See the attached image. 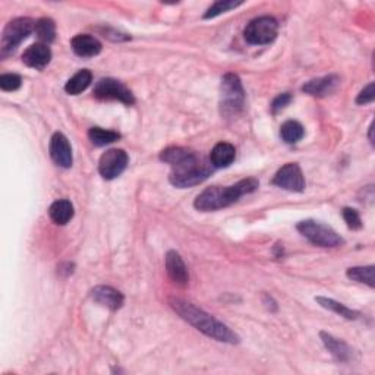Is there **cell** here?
<instances>
[{"label":"cell","mask_w":375,"mask_h":375,"mask_svg":"<svg viewBox=\"0 0 375 375\" xmlns=\"http://www.w3.org/2000/svg\"><path fill=\"white\" fill-rule=\"evenodd\" d=\"M160 160L170 164L172 172L169 181L176 188H191L204 182L214 170L211 161L201 157L182 147H170L160 153Z\"/></svg>","instance_id":"obj_1"},{"label":"cell","mask_w":375,"mask_h":375,"mask_svg":"<svg viewBox=\"0 0 375 375\" xmlns=\"http://www.w3.org/2000/svg\"><path fill=\"white\" fill-rule=\"evenodd\" d=\"M170 307L174 309L182 320H185L188 324L195 327L203 335L211 337L217 341L229 343V345H236L239 343V336L235 331H232L222 321H218L213 315L207 314L205 311L196 308L191 302H186L182 299H170Z\"/></svg>","instance_id":"obj_2"},{"label":"cell","mask_w":375,"mask_h":375,"mask_svg":"<svg viewBox=\"0 0 375 375\" xmlns=\"http://www.w3.org/2000/svg\"><path fill=\"white\" fill-rule=\"evenodd\" d=\"M259 182L254 178L239 181L232 186H210L195 198L194 207L198 211H216L239 201V198L258 190Z\"/></svg>","instance_id":"obj_3"},{"label":"cell","mask_w":375,"mask_h":375,"mask_svg":"<svg viewBox=\"0 0 375 375\" xmlns=\"http://www.w3.org/2000/svg\"><path fill=\"white\" fill-rule=\"evenodd\" d=\"M245 106V90L236 74H226L220 86V109L224 116H232Z\"/></svg>","instance_id":"obj_4"},{"label":"cell","mask_w":375,"mask_h":375,"mask_svg":"<svg viewBox=\"0 0 375 375\" xmlns=\"http://www.w3.org/2000/svg\"><path fill=\"white\" fill-rule=\"evenodd\" d=\"M298 232L308 241L321 248H335L343 244V239L327 224L315 220H304L296 224Z\"/></svg>","instance_id":"obj_5"},{"label":"cell","mask_w":375,"mask_h":375,"mask_svg":"<svg viewBox=\"0 0 375 375\" xmlns=\"http://www.w3.org/2000/svg\"><path fill=\"white\" fill-rule=\"evenodd\" d=\"M36 28V23L29 18H16L6 24L3 34H2V55H9L16 50V47L23 43V41L33 33Z\"/></svg>","instance_id":"obj_6"},{"label":"cell","mask_w":375,"mask_h":375,"mask_svg":"<svg viewBox=\"0 0 375 375\" xmlns=\"http://www.w3.org/2000/svg\"><path fill=\"white\" fill-rule=\"evenodd\" d=\"M279 24L273 16H259L253 19L244 31V37L249 44L263 46L276 40Z\"/></svg>","instance_id":"obj_7"},{"label":"cell","mask_w":375,"mask_h":375,"mask_svg":"<svg viewBox=\"0 0 375 375\" xmlns=\"http://www.w3.org/2000/svg\"><path fill=\"white\" fill-rule=\"evenodd\" d=\"M94 97L99 100H118L127 106H132L135 103L132 91L125 87L120 81L113 78L100 79L94 87Z\"/></svg>","instance_id":"obj_8"},{"label":"cell","mask_w":375,"mask_h":375,"mask_svg":"<svg viewBox=\"0 0 375 375\" xmlns=\"http://www.w3.org/2000/svg\"><path fill=\"white\" fill-rule=\"evenodd\" d=\"M128 163H129V157L127 153L120 148H112L104 153L100 157L99 172L103 179L106 181L116 179L118 176H120L125 172V169L128 168Z\"/></svg>","instance_id":"obj_9"},{"label":"cell","mask_w":375,"mask_h":375,"mask_svg":"<svg viewBox=\"0 0 375 375\" xmlns=\"http://www.w3.org/2000/svg\"><path fill=\"white\" fill-rule=\"evenodd\" d=\"M272 185L290 192H302L305 190V178L298 163H287L277 170Z\"/></svg>","instance_id":"obj_10"},{"label":"cell","mask_w":375,"mask_h":375,"mask_svg":"<svg viewBox=\"0 0 375 375\" xmlns=\"http://www.w3.org/2000/svg\"><path fill=\"white\" fill-rule=\"evenodd\" d=\"M50 157L57 164L59 168L69 169L72 163H74V155H72V147L69 140L62 132L53 133L50 140Z\"/></svg>","instance_id":"obj_11"},{"label":"cell","mask_w":375,"mask_h":375,"mask_svg":"<svg viewBox=\"0 0 375 375\" xmlns=\"http://www.w3.org/2000/svg\"><path fill=\"white\" fill-rule=\"evenodd\" d=\"M51 60V50L44 43H36L29 46L23 55V62L28 66L37 70H43Z\"/></svg>","instance_id":"obj_12"},{"label":"cell","mask_w":375,"mask_h":375,"mask_svg":"<svg viewBox=\"0 0 375 375\" xmlns=\"http://www.w3.org/2000/svg\"><path fill=\"white\" fill-rule=\"evenodd\" d=\"M340 86V78L337 75H328L317 79H311L302 87V91L312 97H327L335 92Z\"/></svg>","instance_id":"obj_13"},{"label":"cell","mask_w":375,"mask_h":375,"mask_svg":"<svg viewBox=\"0 0 375 375\" xmlns=\"http://www.w3.org/2000/svg\"><path fill=\"white\" fill-rule=\"evenodd\" d=\"M166 270L173 283L181 287H185L190 281V274H188V268L183 263L182 257L176 251H169L166 254Z\"/></svg>","instance_id":"obj_14"},{"label":"cell","mask_w":375,"mask_h":375,"mask_svg":"<svg viewBox=\"0 0 375 375\" xmlns=\"http://www.w3.org/2000/svg\"><path fill=\"white\" fill-rule=\"evenodd\" d=\"M91 298L97 302V304L106 307L112 311H118L123 305V295L119 290L110 286H96L91 290Z\"/></svg>","instance_id":"obj_15"},{"label":"cell","mask_w":375,"mask_h":375,"mask_svg":"<svg viewBox=\"0 0 375 375\" xmlns=\"http://www.w3.org/2000/svg\"><path fill=\"white\" fill-rule=\"evenodd\" d=\"M70 47L79 57H94L100 55L103 49L100 41L90 34H78L70 40Z\"/></svg>","instance_id":"obj_16"},{"label":"cell","mask_w":375,"mask_h":375,"mask_svg":"<svg viewBox=\"0 0 375 375\" xmlns=\"http://www.w3.org/2000/svg\"><path fill=\"white\" fill-rule=\"evenodd\" d=\"M236 159V150L232 144L218 142L210 153V161L214 169L229 168Z\"/></svg>","instance_id":"obj_17"},{"label":"cell","mask_w":375,"mask_h":375,"mask_svg":"<svg viewBox=\"0 0 375 375\" xmlns=\"http://www.w3.org/2000/svg\"><path fill=\"white\" fill-rule=\"evenodd\" d=\"M320 337L324 343L326 349L331 353L333 358L337 359L339 362H348L352 358V349L348 346L346 341H343L340 339H336L335 336L328 335L326 331L320 333Z\"/></svg>","instance_id":"obj_18"},{"label":"cell","mask_w":375,"mask_h":375,"mask_svg":"<svg viewBox=\"0 0 375 375\" xmlns=\"http://www.w3.org/2000/svg\"><path fill=\"white\" fill-rule=\"evenodd\" d=\"M49 216L56 224L65 226L74 217V205L68 200H57L50 205Z\"/></svg>","instance_id":"obj_19"},{"label":"cell","mask_w":375,"mask_h":375,"mask_svg":"<svg viewBox=\"0 0 375 375\" xmlns=\"http://www.w3.org/2000/svg\"><path fill=\"white\" fill-rule=\"evenodd\" d=\"M92 81V74L88 69H81L79 72L72 77L65 86V91L69 96H78L82 91H86Z\"/></svg>","instance_id":"obj_20"},{"label":"cell","mask_w":375,"mask_h":375,"mask_svg":"<svg viewBox=\"0 0 375 375\" xmlns=\"http://www.w3.org/2000/svg\"><path fill=\"white\" fill-rule=\"evenodd\" d=\"M315 300L318 302V304L322 308H326V309H328L331 312H335V314H337V315H340L343 318H346V320H358L361 317V314H359L358 311L350 309L346 305L340 304V302H337L335 299L324 298V296H317Z\"/></svg>","instance_id":"obj_21"},{"label":"cell","mask_w":375,"mask_h":375,"mask_svg":"<svg viewBox=\"0 0 375 375\" xmlns=\"http://www.w3.org/2000/svg\"><path fill=\"white\" fill-rule=\"evenodd\" d=\"M305 129L302 125L296 120H287L280 128V137L286 144H296L304 138Z\"/></svg>","instance_id":"obj_22"},{"label":"cell","mask_w":375,"mask_h":375,"mask_svg":"<svg viewBox=\"0 0 375 375\" xmlns=\"http://www.w3.org/2000/svg\"><path fill=\"white\" fill-rule=\"evenodd\" d=\"M88 138L92 142V145H96V147H104V145H109L112 142H116L118 140H120V133L110 129L94 127L88 131Z\"/></svg>","instance_id":"obj_23"},{"label":"cell","mask_w":375,"mask_h":375,"mask_svg":"<svg viewBox=\"0 0 375 375\" xmlns=\"http://www.w3.org/2000/svg\"><path fill=\"white\" fill-rule=\"evenodd\" d=\"M36 34L38 37V40L41 41V43L44 44H50L53 43L55 38H56V25H55V21L50 19V18H41L38 19L36 23Z\"/></svg>","instance_id":"obj_24"},{"label":"cell","mask_w":375,"mask_h":375,"mask_svg":"<svg viewBox=\"0 0 375 375\" xmlns=\"http://www.w3.org/2000/svg\"><path fill=\"white\" fill-rule=\"evenodd\" d=\"M374 272H375L374 266L352 267L346 272V276L353 281H358V283H363V285H367L370 287H374L375 286Z\"/></svg>","instance_id":"obj_25"},{"label":"cell","mask_w":375,"mask_h":375,"mask_svg":"<svg viewBox=\"0 0 375 375\" xmlns=\"http://www.w3.org/2000/svg\"><path fill=\"white\" fill-rule=\"evenodd\" d=\"M244 2H233V0H218V2L213 3L210 8L207 9V12L204 14V19H211L218 15H222L224 12H229L231 9H236L237 6H241Z\"/></svg>","instance_id":"obj_26"},{"label":"cell","mask_w":375,"mask_h":375,"mask_svg":"<svg viewBox=\"0 0 375 375\" xmlns=\"http://www.w3.org/2000/svg\"><path fill=\"white\" fill-rule=\"evenodd\" d=\"M23 86V79L16 74H3L0 75V88L3 91H16Z\"/></svg>","instance_id":"obj_27"},{"label":"cell","mask_w":375,"mask_h":375,"mask_svg":"<svg viewBox=\"0 0 375 375\" xmlns=\"http://www.w3.org/2000/svg\"><path fill=\"white\" fill-rule=\"evenodd\" d=\"M343 218H345V222L348 224L349 229H352V231H359V229H362V220H361V216L359 213L355 210V208H343Z\"/></svg>","instance_id":"obj_28"},{"label":"cell","mask_w":375,"mask_h":375,"mask_svg":"<svg viewBox=\"0 0 375 375\" xmlns=\"http://www.w3.org/2000/svg\"><path fill=\"white\" fill-rule=\"evenodd\" d=\"M374 100H375V84L374 82H370V84L358 94L357 103L361 104V106H365V104H370Z\"/></svg>","instance_id":"obj_29"},{"label":"cell","mask_w":375,"mask_h":375,"mask_svg":"<svg viewBox=\"0 0 375 375\" xmlns=\"http://www.w3.org/2000/svg\"><path fill=\"white\" fill-rule=\"evenodd\" d=\"M292 101V96L290 92H283V94H279V96L273 100L272 103V112L276 114L279 113L280 110H283L289 106V103Z\"/></svg>","instance_id":"obj_30"},{"label":"cell","mask_w":375,"mask_h":375,"mask_svg":"<svg viewBox=\"0 0 375 375\" xmlns=\"http://www.w3.org/2000/svg\"><path fill=\"white\" fill-rule=\"evenodd\" d=\"M370 141H371V144H374V138H372V125L370 127Z\"/></svg>","instance_id":"obj_31"}]
</instances>
